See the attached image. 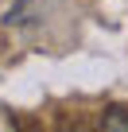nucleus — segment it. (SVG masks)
Instances as JSON below:
<instances>
[{"mask_svg":"<svg viewBox=\"0 0 128 132\" xmlns=\"http://www.w3.org/2000/svg\"><path fill=\"white\" fill-rule=\"evenodd\" d=\"M0 132H16V120H12L8 113H0Z\"/></svg>","mask_w":128,"mask_h":132,"instance_id":"obj_2","label":"nucleus"},{"mask_svg":"<svg viewBox=\"0 0 128 132\" xmlns=\"http://www.w3.org/2000/svg\"><path fill=\"white\" fill-rule=\"evenodd\" d=\"M101 132H128V113L124 109H109L101 117Z\"/></svg>","mask_w":128,"mask_h":132,"instance_id":"obj_1","label":"nucleus"}]
</instances>
